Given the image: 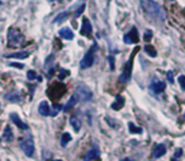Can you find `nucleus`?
I'll return each mask as SVG.
<instances>
[{
    "instance_id": "f257e3e1",
    "label": "nucleus",
    "mask_w": 185,
    "mask_h": 161,
    "mask_svg": "<svg viewBox=\"0 0 185 161\" xmlns=\"http://www.w3.org/2000/svg\"><path fill=\"white\" fill-rule=\"evenodd\" d=\"M140 3H141V8L150 18L157 20V22H163L166 19L165 12H163L161 5L155 1V0H140Z\"/></svg>"
},
{
    "instance_id": "f03ea898",
    "label": "nucleus",
    "mask_w": 185,
    "mask_h": 161,
    "mask_svg": "<svg viewBox=\"0 0 185 161\" xmlns=\"http://www.w3.org/2000/svg\"><path fill=\"white\" fill-rule=\"evenodd\" d=\"M24 42H26V38L23 33L18 28L10 27L8 31V45L10 47H20L24 45Z\"/></svg>"
},
{
    "instance_id": "7ed1b4c3",
    "label": "nucleus",
    "mask_w": 185,
    "mask_h": 161,
    "mask_svg": "<svg viewBox=\"0 0 185 161\" xmlns=\"http://www.w3.org/2000/svg\"><path fill=\"white\" fill-rule=\"evenodd\" d=\"M137 51H138V48H136V50L133 51L132 55H131V57H129V60L127 61V63H125L124 67H123V71H122V74H120V76H119V81H120L122 84L128 83L129 79H131L132 67H133V58H134V56H136Z\"/></svg>"
},
{
    "instance_id": "20e7f679",
    "label": "nucleus",
    "mask_w": 185,
    "mask_h": 161,
    "mask_svg": "<svg viewBox=\"0 0 185 161\" xmlns=\"http://www.w3.org/2000/svg\"><path fill=\"white\" fill-rule=\"evenodd\" d=\"M65 91H66V86L64 85V84L56 83L47 90V95L49 96V98L56 100V99H60L61 96L65 94Z\"/></svg>"
},
{
    "instance_id": "39448f33",
    "label": "nucleus",
    "mask_w": 185,
    "mask_h": 161,
    "mask_svg": "<svg viewBox=\"0 0 185 161\" xmlns=\"http://www.w3.org/2000/svg\"><path fill=\"white\" fill-rule=\"evenodd\" d=\"M96 50V45H94L92 47L87 51L85 53V56L82 57V60L80 61V69L85 70V69H89V67L92 66L94 63V51Z\"/></svg>"
},
{
    "instance_id": "423d86ee",
    "label": "nucleus",
    "mask_w": 185,
    "mask_h": 161,
    "mask_svg": "<svg viewBox=\"0 0 185 161\" xmlns=\"http://www.w3.org/2000/svg\"><path fill=\"white\" fill-rule=\"evenodd\" d=\"M75 93L79 95L80 101H87V100H90L92 98L91 90L86 85H84V84H79V85L76 86V90H75Z\"/></svg>"
},
{
    "instance_id": "0eeeda50",
    "label": "nucleus",
    "mask_w": 185,
    "mask_h": 161,
    "mask_svg": "<svg viewBox=\"0 0 185 161\" xmlns=\"http://www.w3.org/2000/svg\"><path fill=\"white\" fill-rule=\"evenodd\" d=\"M19 146H20V149L24 151V154L29 156V157H32L33 154H34V143H33L31 138H26V139H23V141H20Z\"/></svg>"
},
{
    "instance_id": "6e6552de",
    "label": "nucleus",
    "mask_w": 185,
    "mask_h": 161,
    "mask_svg": "<svg viewBox=\"0 0 185 161\" xmlns=\"http://www.w3.org/2000/svg\"><path fill=\"white\" fill-rule=\"evenodd\" d=\"M165 88H166V84L163 81H161L160 79H157V78H153L152 81H151V84H150L151 91L155 93V94H161V93L165 90Z\"/></svg>"
},
{
    "instance_id": "1a4fd4ad",
    "label": "nucleus",
    "mask_w": 185,
    "mask_h": 161,
    "mask_svg": "<svg viewBox=\"0 0 185 161\" xmlns=\"http://www.w3.org/2000/svg\"><path fill=\"white\" fill-rule=\"evenodd\" d=\"M124 42L125 43H128V45H131V43H137L138 42V32H137V28L136 27H133L131 29V32L127 33V34L124 36Z\"/></svg>"
},
{
    "instance_id": "9d476101",
    "label": "nucleus",
    "mask_w": 185,
    "mask_h": 161,
    "mask_svg": "<svg viewBox=\"0 0 185 161\" xmlns=\"http://www.w3.org/2000/svg\"><path fill=\"white\" fill-rule=\"evenodd\" d=\"M92 33V27H91V23L89 22L87 18H84L82 19V25H81V29H80V34L85 36V37H90Z\"/></svg>"
},
{
    "instance_id": "9b49d317",
    "label": "nucleus",
    "mask_w": 185,
    "mask_h": 161,
    "mask_svg": "<svg viewBox=\"0 0 185 161\" xmlns=\"http://www.w3.org/2000/svg\"><path fill=\"white\" fill-rule=\"evenodd\" d=\"M166 154V146L163 143H158L153 147V152H152V157L153 159H160L161 156Z\"/></svg>"
},
{
    "instance_id": "f8f14e48",
    "label": "nucleus",
    "mask_w": 185,
    "mask_h": 161,
    "mask_svg": "<svg viewBox=\"0 0 185 161\" xmlns=\"http://www.w3.org/2000/svg\"><path fill=\"white\" fill-rule=\"evenodd\" d=\"M79 101H80L79 95L76 94V93H74V94L71 95V98L69 99V101L66 103V105L64 107V111H65V112H69L70 109H72V108L75 107V105H76V104L79 103Z\"/></svg>"
},
{
    "instance_id": "ddd939ff",
    "label": "nucleus",
    "mask_w": 185,
    "mask_h": 161,
    "mask_svg": "<svg viewBox=\"0 0 185 161\" xmlns=\"http://www.w3.org/2000/svg\"><path fill=\"white\" fill-rule=\"evenodd\" d=\"M10 119H11V122H13V123H15L16 126H18L20 129H28V124L24 123V122L20 119L19 116H18L16 113H11V114H10Z\"/></svg>"
},
{
    "instance_id": "4468645a",
    "label": "nucleus",
    "mask_w": 185,
    "mask_h": 161,
    "mask_svg": "<svg viewBox=\"0 0 185 161\" xmlns=\"http://www.w3.org/2000/svg\"><path fill=\"white\" fill-rule=\"evenodd\" d=\"M124 96H122V95H117L115 96V100H114V103H112V109L113 111H120L122 108L124 107Z\"/></svg>"
},
{
    "instance_id": "2eb2a0df",
    "label": "nucleus",
    "mask_w": 185,
    "mask_h": 161,
    "mask_svg": "<svg viewBox=\"0 0 185 161\" xmlns=\"http://www.w3.org/2000/svg\"><path fill=\"white\" fill-rule=\"evenodd\" d=\"M38 112H39V114H42L43 117H47V116H49V114H52L51 109H49L48 103H47V101H44V100H43V101H41V103H39Z\"/></svg>"
},
{
    "instance_id": "dca6fc26",
    "label": "nucleus",
    "mask_w": 185,
    "mask_h": 161,
    "mask_svg": "<svg viewBox=\"0 0 185 161\" xmlns=\"http://www.w3.org/2000/svg\"><path fill=\"white\" fill-rule=\"evenodd\" d=\"M31 52L28 51H20V52H14V53H10V55H5L6 58H20V60H24V58L29 57Z\"/></svg>"
},
{
    "instance_id": "f3484780",
    "label": "nucleus",
    "mask_w": 185,
    "mask_h": 161,
    "mask_svg": "<svg viewBox=\"0 0 185 161\" xmlns=\"http://www.w3.org/2000/svg\"><path fill=\"white\" fill-rule=\"evenodd\" d=\"M60 37L64 40H74V32L69 27H64L60 29Z\"/></svg>"
},
{
    "instance_id": "a211bd4d",
    "label": "nucleus",
    "mask_w": 185,
    "mask_h": 161,
    "mask_svg": "<svg viewBox=\"0 0 185 161\" xmlns=\"http://www.w3.org/2000/svg\"><path fill=\"white\" fill-rule=\"evenodd\" d=\"M70 124L74 128L75 132H79V131L81 129V121H80V118H77L76 116H72L70 118Z\"/></svg>"
},
{
    "instance_id": "6ab92c4d",
    "label": "nucleus",
    "mask_w": 185,
    "mask_h": 161,
    "mask_svg": "<svg viewBox=\"0 0 185 161\" xmlns=\"http://www.w3.org/2000/svg\"><path fill=\"white\" fill-rule=\"evenodd\" d=\"M85 159H86V160H98V159H100V151L98 150V147H94V149H91V150L86 154Z\"/></svg>"
},
{
    "instance_id": "aec40b11",
    "label": "nucleus",
    "mask_w": 185,
    "mask_h": 161,
    "mask_svg": "<svg viewBox=\"0 0 185 161\" xmlns=\"http://www.w3.org/2000/svg\"><path fill=\"white\" fill-rule=\"evenodd\" d=\"M13 138H14V136H13V131H11L10 126L8 124V126H5V128H4V139L9 142V141H13Z\"/></svg>"
},
{
    "instance_id": "412c9836",
    "label": "nucleus",
    "mask_w": 185,
    "mask_h": 161,
    "mask_svg": "<svg viewBox=\"0 0 185 161\" xmlns=\"http://www.w3.org/2000/svg\"><path fill=\"white\" fill-rule=\"evenodd\" d=\"M5 99L11 101V103H18V101L22 100V98H20V95L18 93H9V94L5 95Z\"/></svg>"
},
{
    "instance_id": "4be33fe9",
    "label": "nucleus",
    "mask_w": 185,
    "mask_h": 161,
    "mask_svg": "<svg viewBox=\"0 0 185 161\" xmlns=\"http://www.w3.org/2000/svg\"><path fill=\"white\" fill-rule=\"evenodd\" d=\"M69 15H70L69 12H62V13H60V14H58L56 18L53 19V23H61V22H64L65 19L69 18Z\"/></svg>"
},
{
    "instance_id": "5701e85b",
    "label": "nucleus",
    "mask_w": 185,
    "mask_h": 161,
    "mask_svg": "<svg viewBox=\"0 0 185 161\" xmlns=\"http://www.w3.org/2000/svg\"><path fill=\"white\" fill-rule=\"evenodd\" d=\"M128 128H129V132H131V133H134V134L142 133V128H141V127H137L133 122H129V123H128Z\"/></svg>"
},
{
    "instance_id": "b1692460",
    "label": "nucleus",
    "mask_w": 185,
    "mask_h": 161,
    "mask_svg": "<svg viewBox=\"0 0 185 161\" xmlns=\"http://www.w3.org/2000/svg\"><path fill=\"white\" fill-rule=\"evenodd\" d=\"M145 51H146V53L148 55V56H151V57H156L157 56L156 50H155V47H153V46H151V45H146L145 46Z\"/></svg>"
},
{
    "instance_id": "393cba45",
    "label": "nucleus",
    "mask_w": 185,
    "mask_h": 161,
    "mask_svg": "<svg viewBox=\"0 0 185 161\" xmlns=\"http://www.w3.org/2000/svg\"><path fill=\"white\" fill-rule=\"evenodd\" d=\"M70 141H71V136H70V133H69V132L62 133V136H61V145H62V147H65V146H66Z\"/></svg>"
},
{
    "instance_id": "a878e982",
    "label": "nucleus",
    "mask_w": 185,
    "mask_h": 161,
    "mask_svg": "<svg viewBox=\"0 0 185 161\" xmlns=\"http://www.w3.org/2000/svg\"><path fill=\"white\" fill-rule=\"evenodd\" d=\"M69 75H70V71H69V70H66V69H60L58 79H60V80H64V79H66Z\"/></svg>"
},
{
    "instance_id": "bb28decb",
    "label": "nucleus",
    "mask_w": 185,
    "mask_h": 161,
    "mask_svg": "<svg viewBox=\"0 0 185 161\" xmlns=\"http://www.w3.org/2000/svg\"><path fill=\"white\" fill-rule=\"evenodd\" d=\"M27 78L29 80H34V79H38V76L36 75V71L34 70H29L28 74H27Z\"/></svg>"
},
{
    "instance_id": "cd10ccee",
    "label": "nucleus",
    "mask_w": 185,
    "mask_h": 161,
    "mask_svg": "<svg viewBox=\"0 0 185 161\" xmlns=\"http://www.w3.org/2000/svg\"><path fill=\"white\" fill-rule=\"evenodd\" d=\"M178 81L180 84V88H181L183 90H185V75H180L179 79H178Z\"/></svg>"
},
{
    "instance_id": "c85d7f7f",
    "label": "nucleus",
    "mask_w": 185,
    "mask_h": 161,
    "mask_svg": "<svg viewBox=\"0 0 185 161\" xmlns=\"http://www.w3.org/2000/svg\"><path fill=\"white\" fill-rule=\"evenodd\" d=\"M145 41L146 42H150V40H151V38H152V32H151L150 31V29H147V31H146V33H145Z\"/></svg>"
},
{
    "instance_id": "c756f323",
    "label": "nucleus",
    "mask_w": 185,
    "mask_h": 161,
    "mask_svg": "<svg viewBox=\"0 0 185 161\" xmlns=\"http://www.w3.org/2000/svg\"><path fill=\"white\" fill-rule=\"evenodd\" d=\"M84 9H85V4H81V5H80V8L76 10V13H75V17H79V15L84 12Z\"/></svg>"
},
{
    "instance_id": "7c9ffc66",
    "label": "nucleus",
    "mask_w": 185,
    "mask_h": 161,
    "mask_svg": "<svg viewBox=\"0 0 185 161\" xmlns=\"http://www.w3.org/2000/svg\"><path fill=\"white\" fill-rule=\"evenodd\" d=\"M181 155H183V150L181 149H178V150H176L175 151V155H174V157H172V159H179V157H181Z\"/></svg>"
},
{
    "instance_id": "2f4dec72",
    "label": "nucleus",
    "mask_w": 185,
    "mask_h": 161,
    "mask_svg": "<svg viewBox=\"0 0 185 161\" xmlns=\"http://www.w3.org/2000/svg\"><path fill=\"white\" fill-rule=\"evenodd\" d=\"M109 63H110V69L114 70V57L113 56H109Z\"/></svg>"
},
{
    "instance_id": "473e14b6",
    "label": "nucleus",
    "mask_w": 185,
    "mask_h": 161,
    "mask_svg": "<svg viewBox=\"0 0 185 161\" xmlns=\"http://www.w3.org/2000/svg\"><path fill=\"white\" fill-rule=\"evenodd\" d=\"M167 80H169L170 83H174V79H172V73H171V71L167 73Z\"/></svg>"
},
{
    "instance_id": "72a5a7b5",
    "label": "nucleus",
    "mask_w": 185,
    "mask_h": 161,
    "mask_svg": "<svg viewBox=\"0 0 185 161\" xmlns=\"http://www.w3.org/2000/svg\"><path fill=\"white\" fill-rule=\"evenodd\" d=\"M10 66H15V67H18V69H23L22 63H10Z\"/></svg>"
},
{
    "instance_id": "f704fd0d",
    "label": "nucleus",
    "mask_w": 185,
    "mask_h": 161,
    "mask_svg": "<svg viewBox=\"0 0 185 161\" xmlns=\"http://www.w3.org/2000/svg\"><path fill=\"white\" fill-rule=\"evenodd\" d=\"M53 73H54V69H51V70H49V71H48V78H51V76L53 75Z\"/></svg>"
},
{
    "instance_id": "c9c22d12",
    "label": "nucleus",
    "mask_w": 185,
    "mask_h": 161,
    "mask_svg": "<svg viewBox=\"0 0 185 161\" xmlns=\"http://www.w3.org/2000/svg\"><path fill=\"white\" fill-rule=\"evenodd\" d=\"M0 4H1V1H0Z\"/></svg>"
},
{
    "instance_id": "e433bc0d",
    "label": "nucleus",
    "mask_w": 185,
    "mask_h": 161,
    "mask_svg": "<svg viewBox=\"0 0 185 161\" xmlns=\"http://www.w3.org/2000/svg\"><path fill=\"white\" fill-rule=\"evenodd\" d=\"M170 1H172V0H170Z\"/></svg>"
}]
</instances>
